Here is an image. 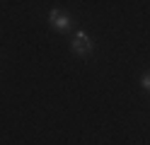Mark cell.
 Listing matches in <instances>:
<instances>
[{
	"label": "cell",
	"mask_w": 150,
	"mask_h": 145,
	"mask_svg": "<svg viewBox=\"0 0 150 145\" xmlns=\"http://www.w3.org/2000/svg\"><path fill=\"white\" fill-rule=\"evenodd\" d=\"M70 53L78 56V58H87L95 53V41H92V36L87 32H82V29H75V36L70 41Z\"/></svg>",
	"instance_id": "6da1fadb"
},
{
	"label": "cell",
	"mask_w": 150,
	"mask_h": 145,
	"mask_svg": "<svg viewBox=\"0 0 150 145\" xmlns=\"http://www.w3.org/2000/svg\"><path fill=\"white\" fill-rule=\"evenodd\" d=\"M49 24L56 29V32L65 34V32H70V29H73V17L68 12H63V10H58V7H53L51 12H49Z\"/></svg>",
	"instance_id": "7a4b0ae2"
},
{
	"label": "cell",
	"mask_w": 150,
	"mask_h": 145,
	"mask_svg": "<svg viewBox=\"0 0 150 145\" xmlns=\"http://www.w3.org/2000/svg\"><path fill=\"white\" fill-rule=\"evenodd\" d=\"M140 87H143L145 92H150V73H143V75H140Z\"/></svg>",
	"instance_id": "3957f363"
}]
</instances>
